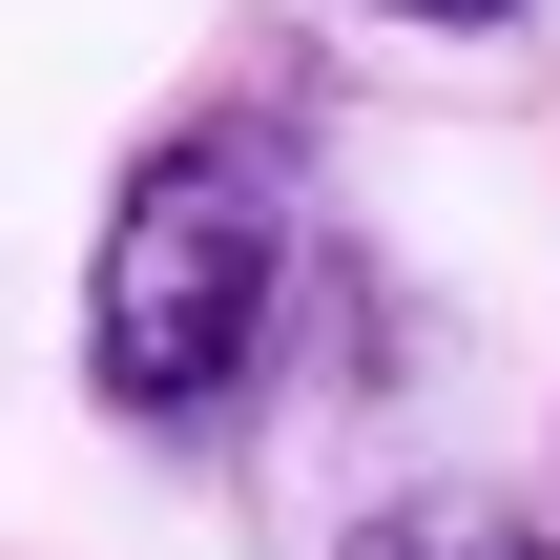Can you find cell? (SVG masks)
Masks as SVG:
<instances>
[{
    "mask_svg": "<svg viewBox=\"0 0 560 560\" xmlns=\"http://www.w3.org/2000/svg\"><path fill=\"white\" fill-rule=\"evenodd\" d=\"M270 312H291V208H270V145L249 125H187L125 166L104 208V270H83V395L145 416V436H208L249 374H270Z\"/></svg>",
    "mask_w": 560,
    "mask_h": 560,
    "instance_id": "6da1fadb",
    "label": "cell"
},
{
    "mask_svg": "<svg viewBox=\"0 0 560 560\" xmlns=\"http://www.w3.org/2000/svg\"><path fill=\"white\" fill-rule=\"evenodd\" d=\"M374 21H520V0H374Z\"/></svg>",
    "mask_w": 560,
    "mask_h": 560,
    "instance_id": "3957f363",
    "label": "cell"
},
{
    "mask_svg": "<svg viewBox=\"0 0 560 560\" xmlns=\"http://www.w3.org/2000/svg\"><path fill=\"white\" fill-rule=\"evenodd\" d=\"M332 560H560L520 499H395V520H353Z\"/></svg>",
    "mask_w": 560,
    "mask_h": 560,
    "instance_id": "7a4b0ae2",
    "label": "cell"
}]
</instances>
